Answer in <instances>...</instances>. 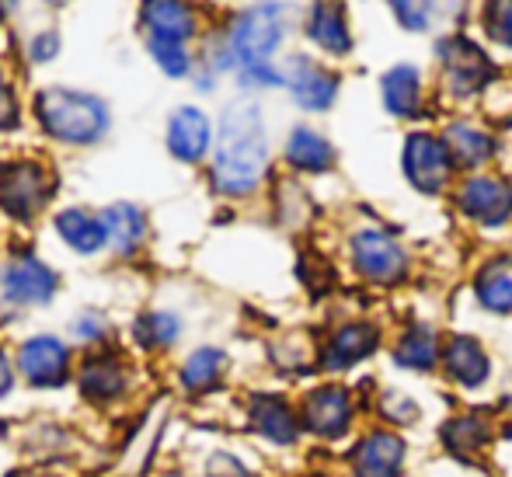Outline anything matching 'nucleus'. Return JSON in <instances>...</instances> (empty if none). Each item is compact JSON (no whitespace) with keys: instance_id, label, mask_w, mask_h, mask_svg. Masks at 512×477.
I'll return each instance as SVG.
<instances>
[{"instance_id":"obj_13","label":"nucleus","mask_w":512,"mask_h":477,"mask_svg":"<svg viewBox=\"0 0 512 477\" xmlns=\"http://www.w3.org/2000/svg\"><path fill=\"white\" fill-rule=\"evenodd\" d=\"M405 460V443L391 432H373L356 450V474L359 477H394Z\"/></svg>"},{"instance_id":"obj_17","label":"nucleus","mask_w":512,"mask_h":477,"mask_svg":"<svg viewBox=\"0 0 512 477\" xmlns=\"http://www.w3.org/2000/svg\"><path fill=\"white\" fill-rule=\"evenodd\" d=\"M102 223H105V234H108V244L122 255H133L140 248L143 234H147V220L143 213L133 206V202H115L102 213Z\"/></svg>"},{"instance_id":"obj_27","label":"nucleus","mask_w":512,"mask_h":477,"mask_svg":"<svg viewBox=\"0 0 512 477\" xmlns=\"http://www.w3.org/2000/svg\"><path fill=\"white\" fill-rule=\"evenodd\" d=\"M178 331H182V324H178V317L168 314V310H154V314L140 317V321L133 324V338L140 345H150V349L171 345L178 338Z\"/></svg>"},{"instance_id":"obj_37","label":"nucleus","mask_w":512,"mask_h":477,"mask_svg":"<svg viewBox=\"0 0 512 477\" xmlns=\"http://www.w3.org/2000/svg\"><path fill=\"white\" fill-rule=\"evenodd\" d=\"M11 387H14V373H11V363H7L4 349H0V397L11 394Z\"/></svg>"},{"instance_id":"obj_35","label":"nucleus","mask_w":512,"mask_h":477,"mask_svg":"<svg viewBox=\"0 0 512 477\" xmlns=\"http://www.w3.org/2000/svg\"><path fill=\"white\" fill-rule=\"evenodd\" d=\"M14 122H18V108H14L11 84H7V77L0 74V129L14 126Z\"/></svg>"},{"instance_id":"obj_8","label":"nucleus","mask_w":512,"mask_h":477,"mask_svg":"<svg viewBox=\"0 0 512 477\" xmlns=\"http://www.w3.org/2000/svg\"><path fill=\"white\" fill-rule=\"evenodd\" d=\"M356 269L373 283H398L405 272V251L384 234V230H363L352 241Z\"/></svg>"},{"instance_id":"obj_21","label":"nucleus","mask_w":512,"mask_h":477,"mask_svg":"<svg viewBox=\"0 0 512 477\" xmlns=\"http://www.w3.org/2000/svg\"><path fill=\"white\" fill-rule=\"evenodd\" d=\"M478 300L495 314L512 310V258H495L478 276Z\"/></svg>"},{"instance_id":"obj_19","label":"nucleus","mask_w":512,"mask_h":477,"mask_svg":"<svg viewBox=\"0 0 512 477\" xmlns=\"http://www.w3.org/2000/svg\"><path fill=\"white\" fill-rule=\"evenodd\" d=\"M446 370H450L453 380L464 383V387H478V383L488 377V359L474 338L460 335L446 345Z\"/></svg>"},{"instance_id":"obj_15","label":"nucleus","mask_w":512,"mask_h":477,"mask_svg":"<svg viewBox=\"0 0 512 477\" xmlns=\"http://www.w3.org/2000/svg\"><path fill=\"white\" fill-rule=\"evenodd\" d=\"M352 404L342 387H324L307 401V425L317 436H338L349 425Z\"/></svg>"},{"instance_id":"obj_4","label":"nucleus","mask_w":512,"mask_h":477,"mask_svg":"<svg viewBox=\"0 0 512 477\" xmlns=\"http://www.w3.org/2000/svg\"><path fill=\"white\" fill-rule=\"evenodd\" d=\"M49 202V178L32 161H7L0 168V209L14 220H32Z\"/></svg>"},{"instance_id":"obj_14","label":"nucleus","mask_w":512,"mask_h":477,"mask_svg":"<svg viewBox=\"0 0 512 477\" xmlns=\"http://www.w3.org/2000/svg\"><path fill=\"white\" fill-rule=\"evenodd\" d=\"M56 234L67 241V248H74L77 255H98L108 244L102 216H91L88 209H63L56 216Z\"/></svg>"},{"instance_id":"obj_6","label":"nucleus","mask_w":512,"mask_h":477,"mask_svg":"<svg viewBox=\"0 0 512 477\" xmlns=\"http://www.w3.org/2000/svg\"><path fill=\"white\" fill-rule=\"evenodd\" d=\"M18 370L32 387H60L70 373V352L60 338L35 335L28 342H21Z\"/></svg>"},{"instance_id":"obj_18","label":"nucleus","mask_w":512,"mask_h":477,"mask_svg":"<svg viewBox=\"0 0 512 477\" xmlns=\"http://www.w3.org/2000/svg\"><path fill=\"white\" fill-rule=\"evenodd\" d=\"M143 25L150 28V39L185 42L196 32V18L185 4H143Z\"/></svg>"},{"instance_id":"obj_16","label":"nucleus","mask_w":512,"mask_h":477,"mask_svg":"<svg viewBox=\"0 0 512 477\" xmlns=\"http://www.w3.org/2000/svg\"><path fill=\"white\" fill-rule=\"evenodd\" d=\"M377 349V331L366 324H349V328L335 331L328 345H324V366L328 370H345V366L359 363Z\"/></svg>"},{"instance_id":"obj_30","label":"nucleus","mask_w":512,"mask_h":477,"mask_svg":"<svg viewBox=\"0 0 512 477\" xmlns=\"http://www.w3.org/2000/svg\"><path fill=\"white\" fill-rule=\"evenodd\" d=\"M147 49L154 56V63L168 77H185L192 70V56L185 53V42H168V39H147Z\"/></svg>"},{"instance_id":"obj_20","label":"nucleus","mask_w":512,"mask_h":477,"mask_svg":"<svg viewBox=\"0 0 512 477\" xmlns=\"http://www.w3.org/2000/svg\"><path fill=\"white\" fill-rule=\"evenodd\" d=\"M307 35L317 42V46L328 49V53H335V56H345V53H349V46H352L342 7H331V4L314 7V14H310V25H307Z\"/></svg>"},{"instance_id":"obj_9","label":"nucleus","mask_w":512,"mask_h":477,"mask_svg":"<svg viewBox=\"0 0 512 477\" xmlns=\"http://www.w3.org/2000/svg\"><path fill=\"white\" fill-rule=\"evenodd\" d=\"M460 209L481 223H506L512 216V189L502 178L478 175L460 189Z\"/></svg>"},{"instance_id":"obj_3","label":"nucleus","mask_w":512,"mask_h":477,"mask_svg":"<svg viewBox=\"0 0 512 477\" xmlns=\"http://www.w3.org/2000/svg\"><path fill=\"white\" fill-rule=\"evenodd\" d=\"M283 7L276 4H258L248 7L230 28V60H237L244 70L269 67V56L283 42V21H279Z\"/></svg>"},{"instance_id":"obj_39","label":"nucleus","mask_w":512,"mask_h":477,"mask_svg":"<svg viewBox=\"0 0 512 477\" xmlns=\"http://www.w3.org/2000/svg\"><path fill=\"white\" fill-rule=\"evenodd\" d=\"M0 14H4V4H0Z\"/></svg>"},{"instance_id":"obj_28","label":"nucleus","mask_w":512,"mask_h":477,"mask_svg":"<svg viewBox=\"0 0 512 477\" xmlns=\"http://www.w3.org/2000/svg\"><path fill=\"white\" fill-rule=\"evenodd\" d=\"M401 366H411V370H429L432 359H436V338H432L429 328H411L405 338H401L398 352H394Z\"/></svg>"},{"instance_id":"obj_36","label":"nucleus","mask_w":512,"mask_h":477,"mask_svg":"<svg viewBox=\"0 0 512 477\" xmlns=\"http://www.w3.org/2000/svg\"><path fill=\"white\" fill-rule=\"evenodd\" d=\"M53 56H56V35L42 32L39 39L32 42V60L35 63H46V60H53Z\"/></svg>"},{"instance_id":"obj_33","label":"nucleus","mask_w":512,"mask_h":477,"mask_svg":"<svg viewBox=\"0 0 512 477\" xmlns=\"http://www.w3.org/2000/svg\"><path fill=\"white\" fill-rule=\"evenodd\" d=\"M105 328H108L105 317L95 314V310H84L81 317H74V335L84 338V342H95V338H102Z\"/></svg>"},{"instance_id":"obj_24","label":"nucleus","mask_w":512,"mask_h":477,"mask_svg":"<svg viewBox=\"0 0 512 477\" xmlns=\"http://www.w3.org/2000/svg\"><path fill=\"white\" fill-rule=\"evenodd\" d=\"M286 157L300 171H324L331 164V143L314 129H293L290 143H286Z\"/></svg>"},{"instance_id":"obj_5","label":"nucleus","mask_w":512,"mask_h":477,"mask_svg":"<svg viewBox=\"0 0 512 477\" xmlns=\"http://www.w3.org/2000/svg\"><path fill=\"white\" fill-rule=\"evenodd\" d=\"M450 171H453V161L443 140L415 133L405 143V175L411 178L415 189H422L429 195L443 192L446 182H450Z\"/></svg>"},{"instance_id":"obj_38","label":"nucleus","mask_w":512,"mask_h":477,"mask_svg":"<svg viewBox=\"0 0 512 477\" xmlns=\"http://www.w3.org/2000/svg\"><path fill=\"white\" fill-rule=\"evenodd\" d=\"M220 460H223V467H227V471H220V467L213 464V477H251L248 471H241L234 460H227V457H220Z\"/></svg>"},{"instance_id":"obj_2","label":"nucleus","mask_w":512,"mask_h":477,"mask_svg":"<svg viewBox=\"0 0 512 477\" xmlns=\"http://www.w3.org/2000/svg\"><path fill=\"white\" fill-rule=\"evenodd\" d=\"M35 115L42 129L60 143H98L108 133V105L88 91L49 88L35 98Z\"/></svg>"},{"instance_id":"obj_26","label":"nucleus","mask_w":512,"mask_h":477,"mask_svg":"<svg viewBox=\"0 0 512 477\" xmlns=\"http://www.w3.org/2000/svg\"><path fill=\"white\" fill-rule=\"evenodd\" d=\"M81 387L88 397H98V401H108L115 397L122 387H126V377H122L119 363L115 359H105V356H95L84 363L81 370Z\"/></svg>"},{"instance_id":"obj_12","label":"nucleus","mask_w":512,"mask_h":477,"mask_svg":"<svg viewBox=\"0 0 512 477\" xmlns=\"http://www.w3.org/2000/svg\"><path fill=\"white\" fill-rule=\"evenodd\" d=\"M283 81L290 84L293 98H297L304 108H310V112H324V108H328L338 95L335 77H331L328 70L314 67L310 60H290Z\"/></svg>"},{"instance_id":"obj_7","label":"nucleus","mask_w":512,"mask_h":477,"mask_svg":"<svg viewBox=\"0 0 512 477\" xmlns=\"http://www.w3.org/2000/svg\"><path fill=\"white\" fill-rule=\"evenodd\" d=\"M56 293V272L49 265H42L39 258L25 255L14 258L4 272V300L14 307H39L49 303Z\"/></svg>"},{"instance_id":"obj_22","label":"nucleus","mask_w":512,"mask_h":477,"mask_svg":"<svg viewBox=\"0 0 512 477\" xmlns=\"http://www.w3.org/2000/svg\"><path fill=\"white\" fill-rule=\"evenodd\" d=\"M446 150H450V161L460 164V168H478L481 161L492 157V140L481 129L457 122V126L446 129Z\"/></svg>"},{"instance_id":"obj_23","label":"nucleus","mask_w":512,"mask_h":477,"mask_svg":"<svg viewBox=\"0 0 512 477\" xmlns=\"http://www.w3.org/2000/svg\"><path fill=\"white\" fill-rule=\"evenodd\" d=\"M251 415H255V425L262 436H269L272 443H293L297 439V418H293V411L286 408L279 397H258L255 408H251Z\"/></svg>"},{"instance_id":"obj_10","label":"nucleus","mask_w":512,"mask_h":477,"mask_svg":"<svg viewBox=\"0 0 512 477\" xmlns=\"http://www.w3.org/2000/svg\"><path fill=\"white\" fill-rule=\"evenodd\" d=\"M209 143H213V129H209V119L199 108L185 105L168 119V150L178 161L185 164L203 161Z\"/></svg>"},{"instance_id":"obj_25","label":"nucleus","mask_w":512,"mask_h":477,"mask_svg":"<svg viewBox=\"0 0 512 477\" xmlns=\"http://www.w3.org/2000/svg\"><path fill=\"white\" fill-rule=\"evenodd\" d=\"M418 70L415 67H394L384 77V101L394 115H415L418 112Z\"/></svg>"},{"instance_id":"obj_1","label":"nucleus","mask_w":512,"mask_h":477,"mask_svg":"<svg viewBox=\"0 0 512 477\" xmlns=\"http://www.w3.org/2000/svg\"><path fill=\"white\" fill-rule=\"evenodd\" d=\"M265 164H269V147L262 136V112L251 101H237L220 119L213 185L227 195H244L262 182Z\"/></svg>"},{"instance_id":"obj_29","label":"nucleus","mask_w":512,"mask_h":477,"mask_svg":"<svg viewBox=\"0 0 512 477\" xmlns=\"http://www.w3.org/2000/svg\"><path fill=\"white\" fill-rule=\"evenodd\" d=\"M223 370V352L220 349H196L189 356V363L182 366V383L189 390H203L209 387Z\"/></svg>"},{"instance_id":"obj_11","label":"nucleus","mask_w":512,"mask_h":477,"mask_svg":"<svg viewBox=\"0 0 512 477\" xmlns=\"http://www.w3.org/2000/svg\"><path fill=\"white\" fill-rule=\"evenodd\" d=\"M443 63H446V77H450V88L457 91V95H474V91L488 81V74H492L485 53L467 39L446 42Z\"/></svg>"},{"instance_id":"obj_31","label":"nucleus","mask_w":512,"mask_h":477,"mask_svg":"<svg viewBox=\"0 0 512 477\" xmlns=\"http://www.w3.org/2000/svg\"><path fill=\"white\" fill-rule=\"evenodd\" d=\"M446 439H450V446H481L485 425H481L478 418H460V422H453L450 429H446Z\"/></svg>"},{"instance_id":"obj_34","label":"nucleus","mask_w":512,"mask_h":477,"mask_svg":"<svg viewBox=\"0 0 512 477\" xmlns=\"http://www.w3.org/2000/svg\"><path fill=\"white\" fill-rule=\"evenodd\" d=\"M429 11H432V7H425V4H394V14H398V18H405V25L415 28V32L429 28Z\"/></svg>"},{"instance_id":"obj_32","label":"nucleus","mask_w":512,"mask_h":477,"mask_svg":"<svg viewBox=\"0 0 512 477\" xmlns=\"http://www.w3.org/2000/svg\"><path fill=\"white\" fill-rule=\"evenodd\" d=\"M488 32L512 49V4H492L488 7Z\"/></svg>"}]
</instances>
